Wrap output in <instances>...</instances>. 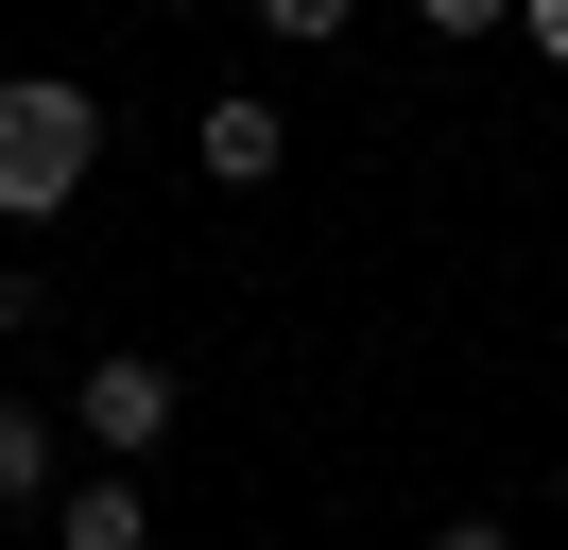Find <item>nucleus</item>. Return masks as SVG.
Listing matches in <instances>:
<instances>
[{
	"mask_svg": "<svg viewBox=\"0 0 568 550\" xmlns=\"http://www.w3.org/2000/svg\"><path fill=\"white\" fill-rule=\"evenodd\" d=\"M87 155H104V103H87L70 69H18V86H0V224H52V206L87 190Z\"/></svg>",
	"mask_w": 568,
	"mask_h": 550,
	"instance_id": "1",
	"label": "nucleus"
},
{
	"mask_svg": "<svg viewBox=\"0 0 568 550\" xmlns=\"http://www.w3.org/2000/svg\"><path fill=\"white\" fill-rule=\"evenodd\" d=\"M70 430L104 447V465H139V447H173V361H155V344H104V361L70 378Z\"/></svg>",
	"mask_w": 568,
	"mask_h": 550,
	"instance_id": "2",
	"label": "nucleus"
},
{
	"mask_svg": "<svg viewBox=\"0 0 568 550\" xmlns=\"http://www.w3.org/2000/svg\"><path fill=\"white\" fill-rule=\"evenodd\" d=\"M276 155H293V121H276L258 86H224L207 138H190V172H207V190H276Z\"/></svg>",
	"mask_w": 568,
	"mask_h": 550,
	"instance_id": "3",
	"label": "nucleus"
},
{
	"mask_svg": "<svg viewBox=\"0 0 568 550\" xmlns=\"http://www.w3.org/2000/svg\"><path fill=\"white\" fill-rule=\"evenodd\" d=\"M52 550H155V516H139V465L70 481V499H52Z\"/></svg>",
	"mask_w": 568,
	"mask_h": 550,
	"instance_id": "4",
	"label": "nucleus"
},
{
	"mask_svg": "<svg viewBox=\"0 0 568 550\" xmlns=\"http://www.w3.org/2000/svg\"><path fill=\"white\" fill-rule=\"evenodd\" d=\"M52 430H70V412H18V396H0V516L52 499Z\"/></svg>",
	"mask_w": 568,
	"mask_h": 550,
	"instance_id": "5",
	"label": "nucleus"
},
{
	"mask_svg": "<svg viewBox=\"0 0 568 550\" xmlns=\"http://www.w3.org/2000/svg\"><path fill=\"white\" fill-rule=\"evenodd\" d=\"M345 18H362V0H258V34H276V52H327Z\"/></svg>",
	"mask_w": 568,
	"mask_h": 550,
	"instance_id": "6",
	"label": "nucleus"
},
{
	"mask_svg": "<svg viewBox=\"0 0 568 550\" xmlns=\"http://www.w3.org/2000/svg\"><path fill=\"white\" fill-rule=\"evenodd\" d=\"M36 309H52V275H18V258H0V344L36 327Z\"/></svg>",
	"mask_w": 568,
	"mask_h": 550,
	"instance_id": "7",
	"label": "nucleus"
},
{
	"mask_svg": "<svg viewBox=\"0 0 568 550\" xmlns=\"http://www.w3.org/2000/svg\"><path fill=\"white\" fill-rule=\"evenodd\" d=\"M414 18H430V34H499L517 0H414Z\"/></svg>",
	"mask_w": 568,
	"mask_h": 550,
	"instance_id": "8",
	"label": "nucleus"
},
{
	"mask_svg": "<svg viewBox=\"0 0 568 550\" xmlns=\"http://www.w3.org/2000/svg\"><path fill=\"white\" fill-rule=\"evenodd\" d=\"M430 550H517V516H448V533H430Z\"/></svg>",
	"mask_w": 568,
	"mask_h": 550,
	"instance_id": "9",
	"label": "nucleus"
},
{
	"mask_svg": "<svg viewBox=\"0 0 568 550\" xmlns=\"http://www.w3.org/2000/svg\"><path fill=\"white\" fill-rule=\"evenodd\" d=\"M517 34H534V52H551V69H568V0H517Z\"/></svg>",
	"mask_w": 568,
	"mask_h": 550,
	"instance_id": "10",
	"label": "nucleus"
}]
</instances>
